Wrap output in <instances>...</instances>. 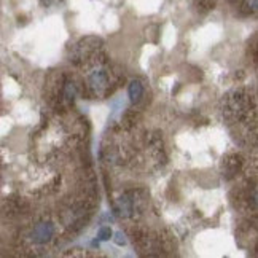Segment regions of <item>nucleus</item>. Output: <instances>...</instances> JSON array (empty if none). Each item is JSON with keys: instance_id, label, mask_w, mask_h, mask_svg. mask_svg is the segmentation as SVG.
Returning <instances> with one entry per match:
<instances>
[{"instance_id": "obj_1", "label": "nucleus", "mask_w": 258, "mask_h": 258, "mask_svg": "<svg viewBox=\"0 0 258 258\" xmlns=\"http://www.w3.org/2000/svg\"><path fill=\"white\" fill-rule=\"evenodd\" d=\"M124 83V74L120 67L105 64L93 66L83 85V94L88 97H108Z\"/></svg>"}, {"instance_id": "obj_2", "label": "nucleus", "mask_w": 258, "mask_h": 258, "mask_svg": "<svg viewBox=\"0 0 258 258\" xmlns=\"http://www.w3.org/2000/svg\"><path fill=\"white\" fill-rule=\"evenodd\" d=\"M255 113V101L244 88L231 89L223 99V116L230 124L249 123Z\"/></svg>"}, {"instance_id": "obj_3", "label": "nucleus", "mask_w": 258, "mask_h": 258, "mask_svg": "<svg viewBox=\"0 0 258 258\" xmlns=\"http://www.w3.org/2000/svg\"><path fill=\"white\" fill-rule=\"evenodd\" d=\"M71 61L77 67H93L107 62V54L104 51V42L101 37L88 35L78 40L72 49Z\"/></svg>"}, {"instance_id": "obj_4", "label": "nucleus", "mask_w": 258, "mask_h": 258, "mask_svg": "<svg viewBox=\"0 0 258 258\" xmlns=\"http://www.w3.org/2000/svg\"><path fill=\"white\" fill-rule=\"evenodd\" d=\"M66 74L61 71H54L49 74L48 80H46V88H45V99L48 104L51 105L56 110H66L62 105V88L66 82Z\"/></svg>"}, {"instance_id": "obj_5", "label": "nucleus", "mask_w": 258, "mask_h": 258, "mask_svg": "<svg viewBox=\"0 0 258 258\" xmlns=\"http://www.w3.org/2000/svg\"><path fill=\"white\" fill-rule=\"evenodd\" d=\"M145 144H147L148 150H150V155H152L153 161L156 164H164L167 161V155H166L164 141H163V137H161V133L153 131L150 134H147Z\"/></svg>"}, {"instance_id": "obj_6", "label": "nucleus", "mask_w": 258, "mask_h": 258, "mask_svg": "<svg viewBox=\"0 0 258 258\" xmlns=\"http://www.w3.org/2000/svg\"><path fill=\"white\" fill-rule=\"evenodd\" d=\"M27 211H29V204L26 201L18 200V198H7L2 207H0L2 217L10 218V220H12V218H16V217L26 215Z\"/></svg>"}, {"instance_id": "obj_7", "label": "nucleus", "mask_w": 258, "mask_h": 258, "mask_svg": "<svg viewBox=\"0 0 258 258\" xmlns=\"http://www.w3.org/2000/svg\"><path fill=\"white\" fill-rule=\"evenodd\" d=\"M113 212L118 218H134V201H133V190L124 191L116 200L113 206Z\"/></svg>"}, {"instance_id": "obj_8", "label": "nucleus", "mask_w": 258, "mask_h": 258, "mask_svg": "<svg viewBox=\"0 0 258 258\" xmlns=\"http://www.w3.org/2000/svg\"><path fill=\"white\" fill-rule=\"evenodd\" d=\"M242 166H244V160L239 153H228L223 156V161H222V167H223V175L228 180L234 178L237 174L242 171Z\"/></svg>"}, {"instance_id": "obj_9", "label": "nucleus", "mask_w": 258, "mask_h": 258, "mask_svg": "<svg viewBox=\"0 0 258 258\" xmlns=\"http://www.w3.org/2000/svg\"><path fill=\"white\" fill-rule=\"evenodd\" d=\"M53 236H54V225L51 222L37 223L31 231V239L35 244H40V245L51 241Z\"/></svg>"}, {"instance_id": "obj_10", "label": "nucleus", "mask_w": 258, "mask_h": 258, "mask_svg": "<svg viewBox=\"0 0 258 258\" xmlns=\"http://www.w3.org/2000/svg\"><path fill=\"white\" fill-rule=\"evenodd\" d=\"M80 89H82V86L75 80V78L66 77L64 88H62V105H64V108L75 102V99H77L78 93H80Z\"/></svg>"}, {"instance_id": "obj_11", "label": "nucleus", "mask_w": 258, "mask_h": 258, "mask_svg": "<svg viewBox=\"0 0 258 258\" xmlns=\"http://www.w3.org/2000/svg\"><path fill=\"white\" fill-rule=\"evenodd\" d=\"M156 234H158V244H160L161 255H172L177 252V249H178L177 239L169 230H163Z\"/></svg>"}, {"instance_id": "obj_12", "label": "nucleus", "mask_w": 258, "mask_h": 258, "mask_svg": "<svg viewBox=\"0 0 258 258\" xmlns=\"http://www.w3.org/2000/svg\"><path fill=\"white\" fill-rule=\"evenodd\" d=\"M141 112L136 110V108H127V110L124 112L123 118H121V126L123 129H126V131H131V129H134L139 121H141Z\"/></svg>"}, {"instance_id": "obj_13", "label": "nucleus", "mask_w": 258, "mask_h": 258, "mask_svg": "<svg viewBox=\"0 0 258 258\" xmlns=\"http://www.w3.org/2000/svg\"><path fill=\"white\" fill-rule=\"evenodd\" d=\"M127 93H129V101H131L133 104H139L144 97V85L139 80H133L131 83H129Z\"/></svg>"}, {"instance_id": "obj_14", "label": "nucleus", "mask_w": 258, "mask_h": 258, "mask_svg": "<svg viewBox=\"0 0 258 258\" xmlns=\"http://www.w3.org/2000/svg\"><path fill=\"white\" fill-rule=\"evenodd\" d=\"M215 2L217 0H193V4L200 13H209L211 10H214Z\"/></svg>"}, {"instance_id": "obj_15", "label": "nucleus", "mask_w": 258, "mask_h": 258, "mask_svg": "<svg viewBox=\"0 0 258 258\" xmlns=\"http://www.w3.org/2000/svg\"><path fill=\"white\" fill-rule=\"evenodd\" d=\"M241 12L250 15L256 12V0H242V7H241Z\"/></svg>"}, {"instance_id": "obj_16", "label": "nucleus", "mask_w": 258, "mask_h": 258, "mask_svg": "<svg viewBox=\"0 0 258 258\" xmlns=\"http://www.w3.org/2000/svg\"><path fill=\"white\" fill-rule=\"evenodd\" d=\"M97 237L101 241H108L112 237V230H110V226H102L101 230H99L97 233Z\"/></svg>"}, {"instance_id": "obj_17", "label": "nucleus", "mask_w": 258, "mask_h": 258, "mask_svg": "<svg viewBox=\"0 0 258 258\" xmlns=\"http://www.w3.org/2000/svg\"><path fill=\"white\" fill-rule=\"evenodd\" d=\"M113 241H115L116 245H124V244H126V236H124L121 231H118V233L115 234V237H113Z\"/></svg>"}, {"instance_id": "obj_18", "label": "nucleus", "mask_w": 258, "mask_h": 258, "mask_svg": "<svg viewBox=\"0 0 258 258\" xmlns=\"http://www.w3.org/2000/svg\"><path fill=\"white\" fill-rule=\"evenodd\" d=\"M54 2H57V0H42V4H43V5H46V7L53 5Z\"/></svg>"}]
</instances>
